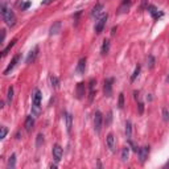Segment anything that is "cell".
<instances>
[{
  "mask_svg": "<svg viewBox=\"0 0 169 169\" xmlns=\"http://www.w3.org/2000/svg\"><path fill=\"white\" fill-rule=\"evenodd\" d=\"M0 12H2V17L3 20L5 21V24L8 26H13L16 24V16L15 13H13V11L11 8H8L4 3H3L2 5H0Z\"/></svg>",
  "mask_w": 169,
  "mask_h": 169,
  "instance_id": "cell-1",
  "label": "cell"
},
{
  "mask_svg": "<svg viewBox=\"0 0 169 169\" xmlns=\"http://www.w3.org/2000/svg\"><path fill=\"white\" fill-rule=\"evenodd\" d=\"M41 99L42 94L40 90H36L33 94V104H32V115L33 116H38L41 112Z\"/></svg>",
  "mask_w": 169,
  "mask_h": 169,
  "instance_id": "cell-2",
  "label": "cell"
},
{
  "mask_svg": "<svg viewBox=\"0 0 169 169\" xmlns=\"http://www.w3.org/2000/svg\"><path fill=\"white\" fill-rule=\"evenodd\" d=\"M102 124H103V116H102L101 111H95L94 114V131L99 134L102 130Z\"/></svg>",
  "mask_w": 169,
  "mask_h": 169,
  "instance_id": "cell-3",
  "label": "cell"
},
{
  "mask_svg": "<svg viewBox=\"0 0 169 169\" xmlns=\"http://www.w3.org/2000/svg\"><path fill=\"white\" fill-rule=\"evenodd\" d=\"M107 19H108V15L106 13V15H102V17H99L98 19V21L95 23V26H94V31L95 33H102V31H103V28H104V25H106V21H107Z\"/></svg>",
  "mask_w": 169,
  "mask_h": 169,
  "instance_id": "cell-4",
  "label": "cell"
},
{
  "mask_svg": "<svg viewBox=\"0 0 169 169\" xmlns=\"http://www.w3.org/2000/svg\"><path fill=\"white\" fill-rule=\"evenodd\" d=\"M112 82H114V79H112V78H107V79H104L103 92H104L106 97H111V95H112Z\"/></svg>",
  "mask_w": 169,
  "mask_h": 169,
  "instance_id": "cell-5",
  "label": "cell"
},
{
  "mask_svg": "<svg viewBox=\"0 0 169 169\" xmlns=\"http://www.w3.org/2000/svg\"><path fill=\"white\" fill-rule=\"evenodd\" d=\"M95 89H97V81L92 78V79H90V82H89V102L94 101Z\"/></svg>",
  "mask_w": 169,
  "mask_h": 169,
  "instance_id": "cell-6",
  "label": "cell"
},
{
  "mask_svg": "<svg viewBox=\"0 0 169 169\" xmlns=\"http://www.w3.org/2000/svg\"><path fill=\"white\" fill-rule=\"evenodd\" d=\"M62 155H64V149H62L61 145L56 144L54 147H53V157H54V161H57L59 163L62 158Z\"/></svg>",
  "mask_w": 169,
  "mask_h": 169,
  "instance_id": "cell-7",
  "label": "cell"
},
{
  "mask_svg": "<svg viewBox=\"0 0 169 169\" xmlns=\"http://www.w3.org/2000/svg\"><path fill=\"white\" fill-rule=\"evenodd\" d=\"M148 155H149V147H141L139 148V158H140V163L144 164L145 160L148 158Z\"/></svg>",
  "mask_w": 169,
  "mask_h": 169,
  "instance_id": "cell-8",
  "label": "cell"
},
{
  "mask_svg": "<svg viewBox=\"0 0 169 169\" xmlns=\"http://www.w3.org/2000/svg\"><path fill=\"white\" fill-rule=\"evenodd\" d=\"M20 58H21V56H20V54H16L15 57L12 58L11 64H9L8 66H7V69H5V70H4V74H9V71H12L13 69H15V66L17 65V62L20 61Z\"/></svg>",
  "mask_w": 169,
  "mask_h": 169,
  "instance_id": "cell-9",
  "label": "cell"
},
{
  "mask_svg": "<svg viewBox=\"0 0 169 169\" xmlns=\"http://www.w3.org/2000/svg\"><path fill=\"white\" fill-rule=\"evenodd\" d=\"M106 144H107L108 149L111 152H115V147H116V143H115V137L112 134H108L107 137H106Z\"/></svg>",
  "mask_w": 169,
  "mask_h": 169,
  "instance_id": "cell-10",
  "label": "cell"
},
{
  "mask_svg": "<svg viewBox=\"0 0 169 169\" xmlns=\"http://www.w3.org/2000/svg\"><path fill=\"white\" fill-rule=\"evenodd\" d=\"M37 54H38V46H35V48L29 52L28 57H26V64H33L36 57H37Z\"/></svg>",
  "mask_w": 169,
  "mask_h": 169,
  "instance_id": "cell-11",
  "label": "cell"
},
{
  "mask_svg": "<svg viewBox=\"0 0 169 169\" xmlns=\"http://www.w3.org/2000/svg\"><path fill=\"white\" fill-rule=\"evenodd\" d=\"M85 70H86V58H81L77 68H75V71H77V74L82 75V74H85Z\"/></svg>",
  "mask_w": 169,
  "mask_h": 169,
  "instance_id": "cell-12",
  "label": "cell"
},
{
  "mask_svg": "<svg viewBox=\"0 0 169 169\" xmlns=\"http://www.w3.org/2000/svg\"><path fill=\"white\" fill-rule=\"evenodd\" d=\"M103 9H104V7L102 4H97L91 11V17H98V16H101L102 12H103Z\"/></svg>",
  "mask_w": 169,
  "mask_h": 169,
  "instance_id": "cell-13",
  "label": "cell"
},
{
  "mask_svg": "<svg viewBox=\"0 0 169 169\" xmlns=\"http://www.w3.org/2000/svg\"><path fill=\"white\" fill-rule=\"evenodd\" d=\"M24 125H25V130L28 132H31L33 130V127H35V119H33L32 115H31V116H26Z\"/></svg>",
  "mask_w": 169,
  "mask_h": 169,
  "instance_id": "cell-14",
  "label": "cell"
},
{
  "mask_svg": "<svg viewBox=\"0 0 169 169\" xmlns=\"http://www.w3.org/2000/svg\"><path fill=\"white\" fill-rule=\"evenodd\" d=\"M59 31H61V21H56L54 24L50 26V29H49V35L54 36V35H57Z\"/></svg>",
  "mask_w": 169,
  "mask_h": 169,
  "instance_id": "cell-15",
  "label": "cell"
},
{
  "mask_svg": "<svg viewBox=\"0 0 169 169\" xmlns=\"http://www.w3.org/2000/svg\"><path fill=\"white\" fill-rule=\"evenodd\" d=\"M147 9H148V11H149V13H151L152 16H153L155 19H158V17H160V16H163V13H161V12H158V9H157L155 5H148V7H147Z\"/></svg>",
  "mask_w": 169,
  "mask_h": 169,
  "instance_id": "cell-16",
  "label": "cell"
},
{
  "mask_svg": "<svg viewBox=\"0 0 169 169\" xmlns=\"http://www.w3.org/2000/svg\"><path fill=\"white\" fill-rule=\"evenodd\" d=\"M85 95V83L83 82H79L77 85V98L78 99H82Z\"/></svg>",
  "mask_w": 169,
  "mask_h": 169,
  "instance_id": "cell-17",
  "label": "cell"
},
{
  "mask_svg": "<svg viewBox=\"0 0 169 169\" xmlns=\"http://www.w3.org/2000/svg\"><path fill=\"white\" fill-rule=\"evenodd\" d=\"M65 120H66V130L70 134L71 128H73V116L70 114H65Z\"/></svg>",
  "mask_w": 169,
  "mask_h": 169,
  "instance_id": "cell-18",
  "label": "cell"
},
{
  "mask_svg": "<svg viewBox=\"0 0 169 169\" xmlns=\"http://www.w3.org/2000/svg\"><path fill=\"white\" fill-rule=\"evenodd\" d=\"M130 7H131V0H124L123 4H122L120 8H119V13H125V12H128Z\"/></svg>",
  "mask_w": 169,
  "mask_h": 169,
  "instance_id": "cell-19",
  "label": "cell"
},
{
  "mask_svg": "<svg viewBox=\"0 0 169 169\" xmlns=\"http://www.w3.org/2000/svg\"><path fill=\"white\" fill-rule=\"evenodd\" d=\"M110 40H104V41H103V45H102V54H103V56H106V54H107V53L108 52H110Z\"/></svg>",
  "mask_w": 169,
  "mask_h": 169,
  "instance_id": "cell-20",
  "label": "cell"
},
{
  "mask_svg": "<svg viewBox=\"0 0 169 169\" xmlns=\"http://www.w3.org/2000/svg\"><path fill=\"white\" fill-rule=\"evenodd\" d=\"M130 157V147H124L122 149V161H127Z\"/></svg>",
  "mask_w": 169,
  "mask_h": 169,
  "instance_id": "cell-21",
  "label": "cell"
},
{
  "mask_svg": "<svg viewBox=\"0 0 169 169\" xmlns=\"http://www.w3.org/2000/svg\"><path fill=\"white\" fill-rule=\"evenodd\" d=\"M125 135H127V139L130 140L132 135V124L130 120H127V123H125Z\"/></svg>",
  "mask_w": 169,
  "mask_h": 169,
  "instance_id": "cell-22",
  "label": "cell"
},
{
  "mask_svg": "<svg viewBox=\"0 0 169 169\" xmlns=\"http://www.w3.org/2000/svg\"><path fill=\"white\" fill-rule=\"evenodd\" d=\"M16 41H17V40H16V38H15V40H12V41H11V44H9L8 46H7L5 49H3V50H2V56H3V57H4V56H7V54H8V52L11 50V48H12V46L16 44Z\"/></svg>",
  "mask_w": 169,
  "mask_h": 169,
  "instance_id": "cell-23",
  "label": "cell"
},
{
  "mask_svg": "<svg viewBox=\"0 0 169 169\" xmlns=\"http://www.w3.org/2000/svg\"><path fill=\"white\" fill-rule=\"evenodd\" d=\"M15 165H16V155L12 153L11 157H9V160H8V168L13 169V168H15Z\"/></svg>",
  "mask_w": 169,
  "mask_h": 169,
  "instance_id": "cell-24",
  "label": "cell"
},
{
  "mask_svg": "<svg viewBox=\"0 0 169 169\" xmlns=\"http://www.w3.org/2000/svg\"><path fill=\"white\" fill-rule=\"evenodd\" d=\"M139 74H140V65H137L136 68H135V70H134V73H132V75H131V82H134L135 79L139 77Z\"/></svg>",
  "mask_w": 169,
  "mask_h": 169,
  "instance_id": "cell-25",
  "label": "cell"
},
{
  "mask_svg": "<svg viewBox=\"0 0 169 169\" xmlns=\"http://www.w3.org/2000/svg\"><path fill=\"white\" fill-rule=\"evenodd\" d=\"M50 82H52V86H53L54 89H58V87H59V81H58L57 77L52 75V77H50Z\"/></svg>",
  "mask_w": 169,
  "mask_h": 169,
  "instance_id": "cell-26",
  "label": "cell"
},
{
  "mask_svg": "<svg viewBox=\"0 0 169 169\" xmlns=\"http://www.w3.org/2000/svg\"><path fill=\"white\" fill-rule=\"evenodd\" d=\"M13 99V87L11 86V87L8 89V94H7V101H8V103H11Z\"/></svg>",
  "mask_w": 169,
  "mask_h": 169,
  "instance_id": "cell-27",
  "label": "cell"
},
{
  "mask_svg": "<svg viewBox=\"0 0 169 169\" xmlns=\"http://www.w3.org/2000/svg\"><path fill=\"white\" fill-rule=\"evenodd\" d=\"M118 107H119V108H123V107H124V94H119Z\"/></svg>",
  "mask_w": 169,
  "mask_h": 169,
  "instance_id": "cell-28",
  "label": "cell"
},
{
  "mask_svg": "<svg viewBox=\"0 0 169 169\" xmlns=\"http://www.w3.org/2000/svg\"><path fill=\"white\" fill-rule=\"evenodd\" d=\"M7 132H8V130H7L5 125H2V128H0V140H3V139L5 137Z\"/></svg>",
  "mask_w": 169,
  "mask_h": 169,
  "instance_id": "cell-29",
  "label": "cell"
},
{
  "mask_svg": "<svg viewBox=\"0 0 169 169\" xmlns=\"http://www.w3.org/2000/svg\"><path fill=\"white\" fill-rule=\"evenodd\" d=\"M153 66H155V58L152 57V56H149V57H148V68L153 69Z\"/></svg>",
  "mask_w": 169,
  "mask_h": 169,
  "instance_id": "cell-30",
  "label": "cell"
},
{
  "mask_svg": "<svg viewBox=\"0 0 169 169\" xmlns=\"http://www.w3.org/2000/svg\"><path fill=\"white\" fill-rule=\"evenodd\" d=\"M42 143H44V135L38 134V136H37V147H40Z\"/></svg>",
  "mask_w": 169,
  "mask_h": 169,
  "instance_id": "cell-31",
  "label": "cell"
},
{
  "mask_svg": "<svg viewBox=\"0 0 169 169\" xmlns=\"http://www.w3.org/2000/svg\"><path fill=\"white\" fill-rule=\"evenodd\" d=\"M163 116H164L165 122H169V112H168L167 108H163Z\"/></svg>",
  "mask_w": 169,
  "mask_h": 169,
  "instance_id": "cell-32",
  "label": "cell"
},
{
  "mask_svg": "<svg viewBox=\"0 0 169 169\" xmlns=\"http://www.w3.org/2000/svg\"><path fill=\"white\" fill-rule=\"evenodd\" d=\"M29 7H31V2H26V3H24V4H23L21 9H28Z\"/></svg>",
  "mask_w": 169,
  "mask_h": 169,
  "instance_id": "cell-33",
  "label": "cell"
},
{
  "mask_svg": "<svg viewBox=\"0 0 169 169\" xmlns=\"http://www.w3.org/2000/svg\"><path fill=\"white\" fill-rule=\"evenodd\" d=\"M143 111H144V104L141 103H139V114H143Z\"/></svg>",
  "mask_w": 169,
  "mask_h": 169,
  "instance_id": "cell-34",
  "label": "cell"
},
{
  "mask_svg": "<svg viewBox=\"0 0 169 169\" xmlns=\"http://www.w3.org/2000/svg\"><path fill=\"white\" fill-rule=\"evenodd\" d=\"M4 38H5V31H2V41H0V44H4Z\"/></svg>",
  "mask_w": 169,
  "mask_h": 169,
  "instance_id": "cell-35",
  "label": "cell"
},
{
  "mask_svg": "<svg viewBox=\"0 0 169 169\" xmlns=\"http://www.w3.org/2000/svg\"><path fill=\"white\" fill-rule=\"evenodd\" d=\"M148 7V0H143V3H141V8H147Z\"/></svg>",
  "mask_w": 169,
  "mask_h": 169,
  "instance_id": "cell-36",
  "label": "cell"
},
{
  "mask_svg": "<svg viewBox=\"0 0 169 169\" xmlns=\"http://www.w3.org/2000/svg\"><path fill=\"white\" fill-rule=\"evenodd\" d=\"M111 112H110V114H108V116H107V122H106V124H110V122H111Z\"/></svg>",
  "mask_w": 169,
  "mask_h": 169,
  "instance_id": "cell-37",
  "label": "cell"
},
{
  "mask_svg": "<svg viewBox=\"0 0 169 169\" xmlns=\"http://www.w3.org/2000/svg\"><path fill=\"white\" fill-rule=\"evenodd\" d=\"M50 168L52 169H56V168H57V165H56V164H50Z\"/></svg>",
  "mask_w": 169,
  "mask_h": 169,
  "instance_id": "cell-38",
  "label": "cell"
},
{
  "mask_svg": "<svg viewBox=\"0 0 169 169\" xmlns=\"http://www.w3.org/2000/svg\"><path fill=\"white\" fill-rule=\"evenodd\" d=\"M167 81H168V82H169V75H168V77H167Z\"/></svg>",
  "mask_w": 169,
  "mask_h": 169,
  "instance_id": "cell-39",
  "label": "cell"
}]
</instances>
